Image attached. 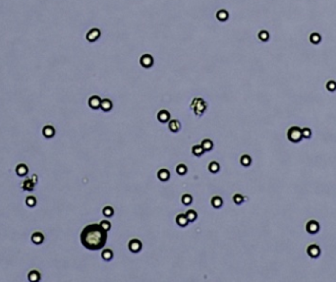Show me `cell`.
Instances as JSON below:
<instances>
[{
    "instance_id": "9c48e42d",
    "label": "cell",
    "mask_w": 336,
    "mask_h": 282,
    "mask_svg": "<svg viewBox=\"0 0 336 282\" xmlns=\"http://www.w3.org/2000/svg\"><path fill=\"white\" fill-rule=\"evenodd\" d=\"M100 36V31L98 29H92L87 34V39L89 42H93Z\"/></svg>"
},
{
    "instance_id": "1f68e13d",
    "label": "cell",
    "mask_w": 336,
    "mask_h": 282,
    "mask_svg": "<svg viewBox=\"0 0 336 282\" xmlns=\"http://www.w3.org/2000/svg\"><path fill=\"white\" fill-rule=\"evenodd\" d=\"M302 135H303V138L305 139H310L312 136V131L311 129L308 128V127H305L302 129Z\"/></svg>"
},
{
    "instance_id": "4316f807",
    "label": "cell",
    "mask_w": 336,
    "mask_h": 282,
    "mask_svg": "<svg viewBox=\"0 0 336 282\" xmlns=\"http://www.w3.org/2000/svg\"><path fill=\"white\" fill-rule=\"evenodd\" d=\"M193 202V197L189 194H185L182 196V203H184L185 206H189L191 205Z\"/></svg>"
},
{
    "instance_id": "d4e9b609",
    "label": "cell",
    "mask_w": 336,
    "mask_h": 282,
    "mask_svg": "<svg viewBox=\"0 0 336 282\" xmlns=\"http://www.w3.org/2000/svg\"><path fill=\"white\" fill-rule=\"evenodd\" d=\"M101 257L104 261H110V259L113 258V252H112L110 249H105L101 253Z\"/></svg>"
},
{
    "instance_id": "ba28073f",
    "label": "cell",
    "mask_w": 336,
    "mask_h": 282,
    "mask_svg": "<svg viewBox=\"0 0 336 282\" xmlns=\"http://www.w3.org/2000/svg\"><path fill=\"white\" fill-rule=\"evenodd\" d=\"M100 104H101V99L98 95H92L89 99V105L92 109H98L100 108Z\"/></svg>"
},
{
    "instance_id": "5b68a950",
    "label": "cell",
    "mask_w": 336,
    "mask_h": 282,
    "mask_svg": "<svg viewBox=\"0 0 336 282\" xmlns=\"http://www.w3.org/2000/svg\"><path fill=\"white\" fill-rule=\"evenodd\" d=\"M306 229L310 234H316L319 231V223L316 220H310L306 225Z\"/></svg>"
},
{
    "instance_id": "836d02e7",
    "label": "cell",
    "mask_w": 336,
    "mask_h": 282,
    "mask_svg": "<svg viewBox=\"0 0 336 282\" xmlns=\"http://www.w3.org/2000/svg\"><path fill=\"white\" fill-rule=\"evenodd\" d=\"M99 225L101 226V227H102L104 230H105V231H109L110 228H111V223H110V221H108V220H102V221H100Z\"/></svg>"
},
{
    "instance_id": "e575fe53",
    "label": "cell",
    "mask_w": 336,
    "mask_h": 282,
    "mask_svg": "<svg viewBox=\"0 0 336 282\" xmlns=\"http://www.w3.org/2000/svg\"><path fill=\"white\" fill-rule=\"evenodd\" d=\"M259 38H260V39L266 42V40H267L268 38H269V35H268V33L266 32V31H261L259 34Z\"/></svg>"
},
{
    "instance_id": "8d00e7d4",
    "label": "cell",
    "mask_w": 336,
    "mask_h": 282,
    "mask_svg": "<svg viewBox=\"0 0 336 282\" xmlns=\"http://www.w3.org/2000/svg\"><path fill=\"white\" fill-rule=\"evenodd\" d=\"M311 42L313 43H319L320 42V36L317 34H313L311 36Z\"/></svg>"
},
{
    "instance_id": "cb8c5ba5",
    "label": "cell",
    "mask_w": 336,
    "mask_h": 282,
    "mask_svg": "<svg viewBox=\"0 0 336 282\" xmlns=\"http://www.w3.org/2000/svg\"><path fill=\"white\" fill-rule=\"evenodd\" d=\"M185 214H186L187 218H188L189 222H194V221L197 219V217H198V214H197V212L194 209H189Z\"/></svg>"
},
{
    "instance_id": "277c9868",
    "label": "cell",
    "mask_w": 336,
    "mask_h": 282,
    "mask_svg": "<svg viewBox=\"0 0 336 282\" xmlns=\"http://www.w3.org/2000/svg\"><path fill=\"white\" fill-rule=\"evenodd\" d=\"M128 247L132 253H139L143 248V245H142V242L139 239H132L129 242Z\"/></svg>"
},
{
    "instance_id": "4fadbf2b",
    "label": "cell",
    "mask_w": 336,
    "mask_h": 282,
    "mask_svg": "<svg viewBox=\"0 0 336 282\" xmlns=\"http://www.w3.org/2000/svg\"><path fill=\"white\" fill-rule=\"evenodd\" d=\"M29 171V169L27 167V165L24 164V163H21L16 167V173L18 174V176L23 177L25 175H27V173Z\"/></svg>"
},
{
    "instance_id": "8fae6325",
    "label": "cell",
    "mask_w": 336,
    "mask_h": 282,
    "mask_svg": "<svg viewBox=\"0 0 336 282\" xmlns=\"http://www.w3.org/2000/svg\"><path fill=\"white\" fill-rule=\"evenodd\" d=\"M176 223L180 226V227H185V226H187L188 225V223H189V220H188V218H187V216H186V214H184V213H180V214H178L177 216H176Z\"/></svg>"
},
{
    "instance_id": "d590c367",
    "label": "cell",
    "mask_w": 336,
    "mask_h": 282,
    "mask_svg": "<svg viewBox=\"0 0 336 282\" xmlns=\"http://www.w3.org/2000/svg\"><path fill=\"white\" fill-rule=\"evenodd\" d=\"M326 88H327V90L329 91H334L336 90V83H335L334 81L328 82L327 85H326Z\"/></svg>"
},
{
    "instance_id": "4dcf8cb0",
    "label": "cell",
    "mask_w": 336,
    "mask_h": 282,
    "mask_svg": "<svg viewBox=\"0 0 336 282\" xmlns=\"http://www.w3.org/2000/svg\"><path fill=\"white\" fill-rule=\"evenodd\" d=\"M26 203H27V206H36V198L35 197H33V196H30V197H28L27 199H26Z\"/></svg>"
},
{
    "instance_id": "7402d4cb",
    "label": "cell",
    "mask_w": 336,
    "mask_h": 282,
    "mask_svg": "<svg viewBox=\"0 0 336 282\" xmlns=\"http://www.w3.org/2000/svg\"><path fill=\"white\" fill-rule=\"evenodd\" d=\"M208 170H210L211 173H217L220 170L219 163L216 161H211L210 164H208Z\"/></svg>"
},
{
    "instance_id": "ffe728a7",
    "label": "cell",
    "mask_w": 336,
    "mask_h": 282,
    "mask_svg": "<svg viewBox=\"0 0 336 282\" xmlns=\"http://www.w3.org/2000/svg\"><path fill=\"white\" fill-rule=\"evenodd\" d=\"M211 205L214 209H219L223 205V200L219 196H215L211 199Z\"/></svg>"
},
{
    "instance_id": "2e32d148",
    "label": "cell",
    "mask_w": 336,
    "mask_h": 282,
    "mask_svg": "<svg viewBox=\"0 0 336 282\" xmlns=\"http://www.w3.org/2000/svg\"><path fill=\"white\" fill-rule=\"evenodd\" d=\"M168 128H169V130L171 132L176 133L180 130L181 125H180V123H179V121H177V120H171L169 122V124H168Z\"/></svg>"
},
{
    "instance_id": "f546056e",
    "label": "cell",
    "mask_w": 336,
    "mask_h": 282,
    "mask_svg": "<svg viewBox=\"0 0 336 282\" xmlns=\"http://www.w3.org/2000/svg\"><path fill=\"white\" fill-rule=\"evenodd\" d=\"M176 171H177V173L179 174V175H185V174L187 173V171H188V169H187V166L185 164H182L181 163V164L177 165Z\"/></svg>"
},
{
    "instance_id": "ac0fdd59",
    "label": "cell",
    "mask_w": 336,
    "mask_h": 282,
    "mask_svg": "<svg viewBox=\"0 0 336 282\" xmlns=\"http://www.w3.org/2000/svg\"><path fill=\"white\" fill-rule=\"evenodd\" d=\"M201 146L204 148V151H210L212 150V147H213V143H212V141L210 139H204L203 142H201Z\"/></svg>"
},
{
    "instance_id": "d6986e66",
    "label": "cell",
    "mask_w": 336,
    "mask_h": 282,
    "mask_svg": "<svg viewBox=\"0 0 336 282\" xmlns=\"http://www.w3.org/2000/svg\"><path fill=\"white\" fill-rule=\"evenodd\" d=\"M43 240H44V237L40 232H35L32 235V241L35 244H37V245L42 244L43 242Z\"/></svg>"
},
{
    "instance_id": "7a4b0ae2",
    "label": "cell",
    "mask_w": 336,
    "mask_h": 282,
    "mask_svg": "<svg viewBox=\"0 0 336 282\" xmlns=\"http://www.w3.org/2000/svg\"><path fill=\"white\" fill-rule=\"evenodd\" d=\"M287 138L292 143H299L301 142V140L303 139V135H302V129L298 126H293L291 127L288 132H287Z\"/></svg>"
},
{
    "instance_id": "44dd1931",
    "label": "cell",
    "mask_w": 336,
    "mask_h": 282,
    "mask_svg": "<svg viewBox=\"0 0 336 282\" xmlns=\"http://www.w3.org/2000/svg\"><path fill=\"white\" fill-rule=\"evenodd\" d=\"M192 153H193L194 155H196V156L199 157V156H201V155L204 153V148L201 147V144H196V146H194L192 147Z\"/></svg>"
},
{
    "instance_id": "5bb4252c",
    "label": "cell",
    "mask_w": 336,
    "mask_h": 282,
    "mask_svg": "<svg viewBox=\"0 0 336 282\" xmlns=\"http://www.w3.org/2000/svg\"><path fill=\"white\" fill-rule=\"evenodd\" d=\"M42 134L45 138H52L55 135V130L52 126H45L42 130Z\"/></svg>"
},
{
    "instance_id": "6da1fadb",
    "label": "cell",
    "mask_w": 336,
    "mask_h": 282,
    "mask_svg": "<svg viewBox=\"0 0 336 282\" xmlns=\"http://www.w3.org/2000/svg\"><path fill=\"white\" fill-rule=\"evenodd\" d=\"M107 231L98 223L87 225L81 233V243L89 251H98L105 246Z\"/></svg>"
},
{
    "instance_id": "30bf717a",
    "label": "cell",
    "mask_w": 336,
    "mask_h": 282,
    "mask_svg": "<svg viewBox=\"0 0 336 282\" xmlns=\"http://www.w3.org/2000/svg\"><path fill=\"white\" fill-rule=\"evenodd\" d=\"M157 119L161 123H166L170 119V113L167 110H160L157 113Z\"/></svg>"
},
{
    "instance_id": "7c38bea8",
    "label": "cell",
    "mask_w": 336,
    "mask_h": 282,
    "mask_svg": "<svg viewBox=\"0 0 336 282\" xmlns=\"http://www.w3.org/2000/svg\"><path fill=\"white\" fill-rule=\"evenodd\" d=\"M157 178L160 180V181H163L165 182L167 181L168 179L170 178V172L168 171L167 169H160L159 171L157 172Z\"/></svg>"
},
{
    "instance_id": "9a60e30c",
    "label": "cell",
    "mask_w": 336,
    "mask_h": 282,
    "mask_svg": "<svg viewBox=\"0 0 336 282\" xmlns=\"http://www.w3.org/2000/svg\"><path fill=\"white\" fill-rule=\"evenodd\" d=\"M112 106H113V104H112V101H110V99H108V98L101 99V104H100V108H101L103 111H109V110H111Z\"/></svg>"
},
{
    "instance_id": "e0dca14e",
    "label": "cell",
    "mask_w": 336,
    "mask_h": 282,
    "mask_svg": "<svg viewBox=\"0 0 336 282\" xmlns=\"http://www.w3.org/2000/svg\"><path fill=\"white\" fill-rule=\"evenodd\" d=\"M216 18H217V20L220 22H225L228 20L229 14L226 10H219L218 12L216 13Z\"/></svg>"
},
{
    "instance_id": "3957f363",
    "label": "cell",
    "mask_w": 336,
    "mask_h": 282,
    "mask_svg": "<svg viewBox=\"0 0 336 282\" xmlns=\"http://www.w3.org/2000/svg\"><path fill=\"white\" fill-rule=\"evenodd\" d=\"M191 107H193L194 110H195L196 115L200 116V115H201L204 113V111L205 110V108H207V104H205V102L203 101V99L196 98L191 104Z\"/></svg>"
},
{
    "instance_id": "8992f818",
    "label": "cell",
    "mask_w": 336,
    "mask_h": 282,
    "mask_svg": "<svg viewBox=\"0 0 336 282\" xmlns=\"http://www.w3.org/2000/svg\"><path fill=\"white\" fill-rule=\"evenodd\" d=\"M307 253L311 258L316 259V258H319V255H320V248L316 244H312L308 247Z\"/></svg>"
},
{
    "instance_id": "52a82bcc",
    "label": "cell",
    "mask_w": 336,
    "mask_h": 282,
    "mask_svg": "<svg viewBox=\"0 0 336 282\" xmlns=\"http://www.w3.org/2000/svg\"><path fill=\"white\" fill-rule=\"evenodd\" d=\"M140 63L144 68H147V69L151 68L152 66V64H154V58H152L149 54H145L141 57Z\"/></svg>"
},
{
    "instance_id": "484cf974",
    "label": "cell",
    "mask_w": 336,
    "mask_h": 282,
    "mask_svg": "<svg viewBox=\"0 0 336 282\" xmlns=\"http://www.w3.org/2000/svg\"><path fill=\"white\" fill-rule=\"evenodd\" d=\"M40 279V274L36 270H33L29 273V280L30 281H39Z\"/></svg>"
},
{
    "instance_id": "83f0119b",
    "label": "cell",
    "mask_w": 336,
    "mask_h": 282,
    "mask_svg": "<svg viewBox=\"0 0 336 282\" xmlns=\"http://www.w3.org/2000/svg\"><path fill=\"white\" fill-rule=\"evenodd\" d=\"M102 213L105 217H111L114 214V209L111 206H105L102 209Z\"/></svg>"
},
{
    "instance_id": "d6a6232c",
    "label": "cell",
    "mask_w": 336,
    "mask_h": 282,
    "mask_svg": "<svg viewBox=\"0 0 336 282\" xmlns=\"http://www.w3.org/2000/svg\"><path fill=\"white\" fill-rule=\"evenodd\" d=\"M233 201L236 205H241V203L244 202V197L240 194H235L233 197Z\"/></svg>"
},
{
    "instance_id": "f1b7e54d",
    "label": "cell",
    "mask_w": 336,
    "mask_h": 282,
    "mask_svg": "<svg viewBox=\"0 0 336 282\" xmlns=\"http://www.w3.org/2000/svg\"><path fill=\"white\" fill-rule=\"evenodd\" d=\"M33 185H35V184H33V182L32 179H27V180L24 182L23 187H24L25 190L32 191V190H33Z\"/></svg>"
},
{
    "instance_id": "603a6c76",
    "label": "cell",
    "mask_w": 336,
    "mask_h": 282,
    "mask_svg": "<svg viewBox=\"0 0 336 282\" xmlns=\"http://www.w3.org/2000/svg\"><path fill=\"white\" fill-rule=\"evenodd\" d=\"M240 162H241V164H242L243 166H246V167H247V166H250V165H251V163H252V158L250 157V155H248V154H244V155H242V156H241V158H240Z\"/></svg>"
}]
</instances>
